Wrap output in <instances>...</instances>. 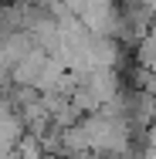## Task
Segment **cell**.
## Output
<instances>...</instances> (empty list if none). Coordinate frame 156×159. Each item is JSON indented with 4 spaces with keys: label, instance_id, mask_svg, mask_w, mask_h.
Returning <instances> with one entry per match:
<instances>
[{
    "label": "cell",
    "instance_id": "1",
    "mask_svg": "<svg viewBox=\"0 0 156 159\" xmlns=\"http://www.w3.org/2000/svg\"><path fill=\"white\" fill-rule=\"evenodd\" d=\"M14 156H17V159H44L37 135H27V132H24V135L14 142Z\"/></svg>",
    "mask_w": 156,
    "mask_h": 159
}]
</instances>
